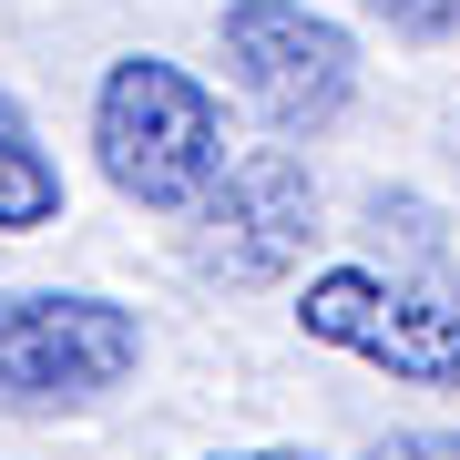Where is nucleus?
Listing matches in <instances>:
<instances>
[{"label": "nucleus", "instance_id": "obj_4", "mask_svg": "<svg viewBox=\"0 0 460 460\" xmlns=\"http://www.w3.org/2000/svg\"><path fill=\"white\" fill-rule=\"evenodd\" d=\"M215 41H226L235 93H246L287 144L328 133L348 113V93H358V41H348L328 11H307V0H226Z\"/></svg>", "mask_w": 460, "mask_h": 460}, {"label": "nucleus", "instance_id": "obj_7", "mask_svg": "<svg viewBox=\"0 0 460 460\" xmlns=\"http://www.w3.org/2000/svg\"><path fill=\"white\" fill-rule=\"evenodd\" d=\"M368 21H389L399 41H460V0H368Z\"/></svg>", "mask_w": 460, "mask_h": 460}, {"label": "nucleus", "instance_id": "obj_6", "mask_svg": "<svg viewBox=\"0 0 460 460\" xmlns=\"http://www.w3.org/2000/svg\"><path fill=\"white\" fill-rule=\"evenodd\" d=\"M31 226H62V164L41 154L31 113L0 93V235H31Z\"/></svg>", "mask_w": 460, "mask_h": 460}, {"label": "nucleus", "instance_id": "obj_1", "mask_svg": "<svg viewBox=\"0 0 460 460\" xmlns=\"http://www.w3.org/2000/svg\"><path fill=\"white\" fill-rule=\"evenodd\" d=\"M93 154H102V184L144 215H195L205 184L226 174V113L215 93L195 83L164 51H123L93 93Z\"/></svg>", "mask_w": 460, "mask_h": 460}, {"label": "nucleus", "instance_id": "obj_5", "mask_svg": "<svg viewBox=\"0 0 460 460\" xmlns=\"http://www.w3.org/2000/svg\"><path fill=\"white\" fill-rule=\"evenodd\" d=\"M307 235H317V174L287 144L235 154L195 205V266L215 287H277L307 256Z\"/></svg>", "mask_w": 460, "mask_h": 460}, {"label": "nucleus", "instance_id": "obj_8", "mask_svg": "<svg viewBox=\"0 0 460 460\" xmlns=\"http://www.w3.org/2000/svg\"><path fill=\"white\" fill-rule=\"evenodd\" d=\"M368 460H460V440L450 429H399V440H378Z\"/></svg>", "mask_w": 460, "mask_h": 460}, {"label": "nucleus", "instance_id": "obj_9", "mask_svg": "<svg viewBox=\"0 0 460 460\" xmlns=\"http://www.w3.org/2000/svg\"><path fill=\"white\" fill-rule=\"evenodd\" d=\"M215 460H317V450H215Z\"/></svg>", "mask_w": 460, "mask_h": 460}, {"label": "nucleus", "instance_id": "obj_2", "mask_svg": "<svg viewBox=\"0 0 460 460\" xmlns=\"http://www.w3.org/2000/svg\"><path fill=\"white\" fill-rule=\"evenodd\" d=\"M296 328L317 348H348V358L420 378V389H460V277L450 266H328L296 296Z\"/></svg>", "mask_w": 460, "mask_h": 460}, {"label": "nucleus", "instance_id": "obj_3", "mask_svg": "<svg viewBox=\"0 0 460 460\" xmlns=\"http://www.w3.org/2000/svg\"><path fill=\"white\" fill-rule=\"evenodd\" d=\"M144 368V317L113 296L11 287L0 296V410H93Z\"/></svg>", "mask_w": 460, "mask_h": 460}]
</instances>
